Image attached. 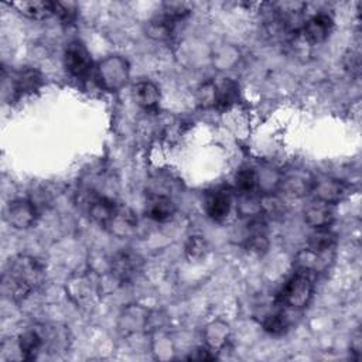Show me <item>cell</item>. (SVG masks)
Returning a JSON list of instances; mask_svg holds the SVG:
<instances>
[{
  "label": "cell",
  "mask_w": 362,
  "mask_h": 362,
  "mask_svg": "<svg viewBox=\"0 0 362 362\" xmlns=\"http://www.w3.org/2000/svg\"><path fill=\"white\" fill-rule=\"evenodd\" d=\"M191 10L192 6L187 1H167L163 4V16L173 23L185 18Z\"/></svg>",
  "instance_id": "obj_25"
},
{
  "label": "cell",
  "mask_w": 362,
  "mask_h": 362,
  "mask_svg": "<svg viewBox=\"0 0 362 362\" xmlns=\"http://www.w3.org/2000/svg\"><path fill=\"white\" fill-rule=\"evenodd\" d=\"M304 221L314 229L328 228L334 221L332 205L315 201L304 211Z\"/></svg>",
  "instance_id": "obj_14"
},
{
  "label": "cell",
  "mask_w": 362,
  "mask_h": 362,
  "mask_svg": "<svg viewBox=\"0 0 362 362\" xmlns=\"http://www.w3.org/2000/svg\"><path fill=\"white\" fill-rule=\"evenodd\" d=\"M10 6L21 16L30 20H45L54 14L52 1L44 0H20L11 1Z\"/></svg>",
  "instance_id": "obj_12"
},
{
  "label": "cell",
  "mask_w": 362,
  "mask_h": 362,
  "mask_svg": "<svg viewBox=\"0 0 362 362\" xmlns=\"http://www.w3.org/2000/svg\"><path fill=\"white\" fill-rule=\"evenodd\" d=\"M235 184L240 194H253L257 189V173L252 168H243L236 174Z\"/></svg>",
  "instance_id": "obj_28"
},
{
  "label": "cell",
  "mask_w": 362,
  "mask_h": 362,
  "mask_svg": "<svg viewBox=\"0 0 362 362\" xmlns=\"http://www.w3.org/2000/svg\"><path fill=\"white\" fill-rule=\"evenodd\" d=\"M119 205H116L115 201L106 197H93L88 202V214L92 221L106 228V225L113 218L116 209Z\"/></svg>",
  "instance_id": "obj_15"
},
{
  "label": "cell",
  "mask_w": 362,
  "mask_h": 362,
  "mask_svg": "<svg viewBox=\"0 0 362 362\" xmlns=\"http://www.w3.org/2000/svg\"><path fill=\"white\" fill-rule=\"evenodd\" d=\"M45 342V337L40 329H27L17 339V348L23 359H35Z\"/></svg>",
  "instance_id": "obj_17"
},
{
  "label": "cell",
  "mask_w": 362,
  "mask_h": 362,
  "mask_svg": "<svg viewBox=\"0 0 362 362\" xmlns=\"http://www.w3.org/2000/svg\"><path fill=\"white\" fill-rule=\"evenodd\" d=\"M174 30V23L164 16L156 17L147 23L146 34L156 41H167L171 38Z\"/></svg>",
  "instance_id": "obj_21"
},
{
  "label": "cell",
  "mask_w": 362,
  "mask_h": 362,
  "mask_svg": "<svg viewBox=\"0 0 362 362\" xmlns=\"http://www.w3.org/2000/svg\"><path fill=\"white\" fill-rule=\"evenodd\" d=\"M259 205H260V216L267 218H279L284 212L283 201L273 192H263L259 197Z\"/></svg>",
  "instance_id": "obj_22"
},
{
  "label": "cell",
  "mask_w": 362,
  "mask_h": 362,
  "mask_svg": "<svg viewBox=\"0 0 362 362\" xmlns=\"http://www.w3.org/2000/svg\"><path fill=\"white\" fill-rule=\"evenodd\" d=\"M175 214V204L167 195H151L146 202V215L156 222H167Z\"/></svg>",
  "instance_id": "obj_11"
},
{
  "label": "cell",
  "mask_w": 362,
  "mask_h": 362,
  "mask_svg": "<svg viewBox=\"0 0 362 362\" xmlns=\"http://www.w3.org/2000/svg\"><path fill=\"white\" fill-rule=\"evenodd\" d=\"M334 259V250L331 252H317L310 247L301 249L294 257L296 270L307 272L311 274H317L324 272Z\"/></svg>",
  "instance_id": "obj_9"
},
{
  "label": "cell",
  "mask_w": 362,
  "mask_h": 362,
  "mask_svg": "<svg viewBox=\"0 0 362 362\" xmlns=\"http://www.w3.org/2000/svg\"><path fill=\"white\" fill-rule=\"evenodd\" d=\"M64 65L76 79H85L92 71V58L88 48L79 41H71L64 52Z\"/></svg>",
  "instance_id": "obj_4"
},
{
  "label": "cell",
  "mask_w": 362,
  "mask_h": 362,
  "mask_svg": "<svg viewBox=\"0 0 362 362\" xmlns=\"http://www.w3.org/2000/svg\"><path fill=\"white\" fill-rule=\"evenodd\" d=\"M188 358L195 361H211L215 358V355H212L208 348H197L194 352H191Z\"/></svg>",
  "instance_id": "obj_33"
},
{
  "label": "cell",
  "mask_w": 362,
  "mask_h": 362,
  "mask_svg": "<svg viewBox=\"0 0 362 362\" xmlns=\"http://www.w3.org/2000/svg\"><path fill=\"white\" fill-rule=\"evenodd\" d=\"M197 100L201 107H216L218 95H216V82L206 81L197 89Z\"/></svg>",
  "instance_id": "obj_26"
},
{
  "label": "cell",
  "mask_w": 362,
  "mask_h": 362,
  "mask_svg": "<svg viewBox=\"0 0 362 362\" xmlns=\"http://www.w3.org/2000/svg\"><path fill=\"white\" fill-rule=\"evenodd\" d=\"M96 78L103 89L116 92L123 88L129 79V64L120 55H109L98 64Z\"/></svg>",
  "instance_id": "obj_3"
},
{
  "label": "cell",
  "mask_w": 362,
  "mask_h": 362,
  "mask_svg": "<svg viewBox=\"0 0 362 362\" xmlns=\"http://www.w3.org/2000/svg\"><path fill=\"white\" fill-rule=\"evenodd\" d=\"M44 281L42 266L31 256L18 255L10 259L3 276V290L13 300H23Z\"/></svg>",
  "instance_id": "obj_1"
},
{
  "label": "cell",
  "mask_w": 362,
  "mask_h": 362,
  "mask_svg": "<svg viewBox=\"0 0 362 362\" xmlns=\"http://www.w3.org/2000/svg\"><path fill=\"white\" fill-rule=\"evenodd\" d=\"M216 95L218 105L216 107H228L238 98V85L232 79H222L216 82Z\"/></svg>",
  "instance_id": "obj_23"
},
{
  "label": "cell",
  "mask_w": 362,
  "mask_h": 362,
  "mask_svg": "<svg viewBox=\"0 0 362 362\" xmlns=\"http://www.w3.org/2000/svg\"><path fill=\"white\" fill-rule=\"evenodd\" d=\"M310 194L314 195L315 201L334 205L346 195V185L332 177H318L313 180Z\"/></svg>",
  "instance_id": "obj_8"
},
{
  "label": "cell",
  "mask_w": 362,
  "mask_h": 362,
  "mask_svg": "<svg viewBox=\"0 0 362 362\" xmlns=\"http://www.w3.org/2000/svg\"><path fill=\"white\" fill-rule=\"evenodd\" d=\"M136 226H137V218L134 212L127 206H117L113 218L106 225V228L119 238L133 233Z\"/></svg>",
  "instance_id": "obj_13"
},
{
  "label": "cell",
  "mask_w": 362,
  "mask_h": 362,
  "mask_svg": "<svg viewBox=\"0 0 362 362\" xmlns=\"http://www.w3.org/2000/svg\"><path fill=\"white\" fill-rule=\"evenodd\" d=\"M344 68L354 76H358L359 75V71H361V58H359V54L355 52V51H348L345 55H344Z\"/></svg>",
  "instance_id": "obj_32"
},
{
  "label": "cell",
  "mask_w": 362,
  "mask_h": 362,
  "mask_svg": "<svg viewBox=\"0 0 362 362\" xmlns=\"http://www.w3.org/2000/svg\"><path fill=\"white\" fill-rule=\"evenodd\" d=\"M133 98L146 110H154L160 103V89L150 81H140L133 86Z\"/></svg>",
  "instance_id": "obj_18"
},
{
  "label": "cell",
  "mask_w": 362,
  "mask_h": 362,
  "mask_svg": "<svg viewBox=\"0 0 362 362\" xmlns=\"http://www.w3.org/2000/svg\"><path fill=\"white\" fill-rule=\"evenodd\" d=\"M263 328L272 335L284 334L288 328V318L283 311L269 314L263 321Z\"/></svg>",
  "instance_id": "obj_29"
},
{
  "label": "cell",
  "mask_w": 362,
  "mask_h": 362,
  "mask_svg": "<svg viewBox=\"0 0 362 362\" xmlns=\"http://www.w3.org/2000/svg\"><path fill=\"white\" fill-rule=\"evenodd\" d=\"M337 238L334 232H331L328 228L314 229V232L308 236L307 247L314 249L317 252H331L335 249Z\"/></svg>",
  "instance_id": "obj_20"
},
{
  "label": "cell",
  "mask_w": 362,
  "mask_h": 362,
  "mask_svg": "<svg viewBox=\"0 0 362 362\" xmlns=\"http://www.w3.org/2000/svg\"><path fill=\"white\" fill-rule=\"evenodd\" d=\"M6 219L14 229H28L35 223L37 205L30 199H14L6 208Z\"/></svg>",
  "instance_id": "obj_7"
},
{
  "label": "cell",
  "mask_w": 362,
  "mask_h": 362,
  "mask_svg": "<svg viewBox=\"0 0 362 362\" xmlns=\"http://www.w3.org/2000/svg\"><path fill=\"white\" fill-rule=\"evenodd\" d=\"M230 206H232L230 194L225 189H219L214 192L206 201V214L209 215L211 219L219 222L229 215Z\"/></svg>",
  "instance_id": "obj_19"
},
{
  "label": "cell",
  "mask_w": 362,
  "mask_h": 362,
  "mask_svg": "<svg viewBox=\"0 0 362 362\" xmlns=\"http://www.w3.org/2000/svg\"><path fill=\"white\" fill-rule=\"evenodd\" d=\"M141 266H143L141 257L132 250L117 252L110 262L112 274L119 283L132 281L140 273Z\"/></svg>",
  "instance_id": "obj_5"
},
{
  "label": "cell",
  "mask_w": 362,
  "mask_h": 362,
  "mask_svg": "<svg viewBox=\"0 0 362 362\" xmlns=\"http://www.w3.org/2000/svg\"><path fill=\"white\" fill-rule=\"evenodd\" d=\"M54 14L64 23L72 24L78 17V7L72 1H54Z\"/></svg>",
  "instance_id": "obj_31"
},
{
  "label": "cell",
  "mask_w": 362,
  "mask_h": 362,
  "mask_svg": "<svg viewBox=\"0 0 362 362\" xmlns=\"http://www.w3.org/2000/svg\"><path fill=\"white\" fill-rule=\"evenodd\" d=\"M208 242L198 235L189 236L185 243V256L189 262H198L208 253Z\"/></svg>",
  "instance_id": "obj_24"
},
{
  "label": "cell",
  "mask_w": 362,
  "mask_h": 362,
  "mask_svg": "<svg viewBox=\"0 0 362 362\" xmlns=\"http://www.w3.org/2000/svg\"><path fill=\"white\" fill-rule=\"evenodd\" d=\"M361 349H362V337H361V332L356 331L354 338L351 339V352L355 354L356 358L361 356Z\"/></svg>",
  "instance_id": "obj_34"
},
{
  "label": "cell",
  "mask_w": 362,
  "mask_h": 362,
  "mask_svg": "<svg viewBox=\"0 0 362 362\" xmlns=\"http://www.w3.org/2000/svg\"><path fill=\"white\" fill-rule=\"evenodd\" d=\"M205 338L211 348H221L228 341V327L222 322H212L205 329Z\"/></svg>",
  "instance_id": "obj_27"
},
{
  "label": "cell",
  "mask_w": 362,
  "mask_h": 362,
  "mask_svg": "<svg viewBox=\"0 0 362 362\" xmlns=\"http://www.w3.org/2000/svg\"><path fill=\"white\" fill-rule=\"evenodd\" d=\"M334 28V20L328 13H317L313 17H310L307 21H304L300 35L304 42L314 45L324 42L331 31Z\"/></svg>",
  "instance_id": "obj_6"
},
{
  "label": "cell",
  "mask_w": 362,
  "mask_h": 362,
  "mask_svg": "<svg viewBox=\"0 0 362 362\" xmlns=\"http://www.w3.org/2000/svg\"><path fill=\"white\" fill-rule=\"evenodd\" d=\"M42 83V75L33 68H25L14 74L10 81L11 98H18L37 90Z\"/></svg>",
  "instance_id": "obj_10"
},
{
  "label": "cell",
  "mask_w": 362,
  "mask_h": 362,
  "mask_svg": "<svg viewBox=\"0 0 362 362\" xmlns=\"http://www.w3.org/2000/svg\"><path fill=\"white\" fill-rule=\"evenodd\" d=\"M314 293V274L296 270L291 277L283 284L276 297V303L280 307L290 310L305 308Z\"/></svg>",
  "instance_id": "obj_2"
},
{
  "label": "cell",
  "mask_w": 362,
  "mask_h": 362,
  "mask_svg": "<svg viewBox=\"0 0 362 362\" xmlns=\"http://www.w3.org/2000/svg\"><path fill=\"white\" fill-rule=\"evenodd\" d=\"M236 211L242 216L253 218L260 215V205H259V197H255L253 194H242L240 199L238 202Z\"/></svg>",
  "instance_id": "obj_30"
},
{
  "label": "cell",
  "mask_w": 362,
  "mask_h": 362,
  "mask_svg": "<svg viewBox=\"0 0 362 362\" xmlns=\"http://www.w3.org/2000/svg\"><path fill=\"white\" fill-rule=\"evenodd\" d=\"M313 177H310L305 173L301 171H294L287 174L286 177L280 178V184L279 187L286 191L290 195L294 197H303L310 194L311 191V185H313Z\"/></svg>",
  "instance_id": "obj_16"
}]
</instances>
